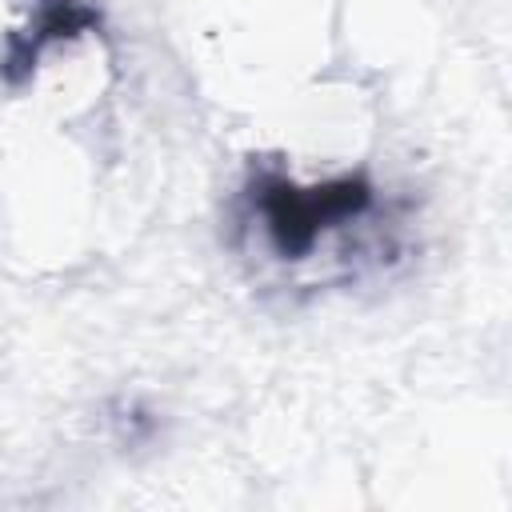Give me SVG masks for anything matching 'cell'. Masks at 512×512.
<instances>
[{"label":"cell","mask_w":512,"mask_h":512,"mask_svg":"<svg viewBox=\"0 0 512 512\" xmlns=\"http://www.w3.org/2000/svg\"><path fill=\"white\" fill-rule=\"evenodd\" d=\"M96 24H100V12L84 0H40L28 28L8 32V44H4V56H0V80L4 84H24L52 44L76 40L80 32H88Z\"/></svg>","instance_id":"obj_2"},{"label":"cell","mask_w":512,"mask_h":512,"mask_svg":"<svg viewBox=\"0 0 512 512\" xmlns=\"http://www.w3.org/2000/svg\"><path fill=\"white\" fill-rule=\"evenodd\" d=\"M380 188L364 172H344L320 184H300L284 168L256 164L240 188V228L256 232L276 264H304L324 240L368 220Z\"/></svg>","instance_id":"obj_1"}]
</instances>
